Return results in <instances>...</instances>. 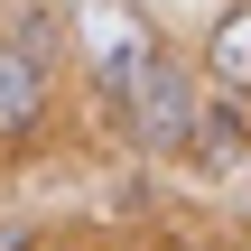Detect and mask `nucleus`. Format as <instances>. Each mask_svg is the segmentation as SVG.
Listing matches in <instances>:
<instances>
[{
    "label": "nucleus",
    "instance_id": "obj_6",
    "mask_svg": "<svg viewBox=\"0 0 251 251\" xmlns=\"http://www.w3.org/2000/svg\"><path fill=\"white\" fill-rule=\"evenodd\" d=\"M149 251H233V242H224V233H186V224H177V233H149Z\"/></svg>",
    "mask_w": 251,
    "mask_h": 251
},
{
    "label": "nucleus",
    "instance_id": "obj_5",
    "mask_svg": "<svg viewBox=\"0 0 251 251\" xmlns=\"http://www.w3.org/2000/svg\"><path fill=\"white\" fill-rule=\"evenodd\" d=\"M196 65L214 93L251 102V0H214V19L196 28Z\"/></svg>",
    "mask_w": 251,
    "mask_h": 251
},
{
    "label": "nucleus",
    "instance_id": "obj_2",
    "mask_svg": "<svg viewBox=\"0 0 251 251\" xmlns=\"http://www.w3.org/2000/svg\"><path fill=\"white\" fill-rule=\"evenodd\" d=\"M65 37H75V84L93 93V112H112L140 84V65L168 47L149 0H65Z\"/></svg>",
    "mask_w": 251,
    "mask_h": 251
},
{
    "label": "nucleus",
    "instance_id": "obj_3",
    "mask_svg": "<svg viewBox=\"0 0 251 251\" xmlns=\"http://www.w3.org/2000/svg\"><path fill=\"white\" fill-rule=\"evenodd\" d=\"M65 56H47V47H28L9 19H0V158H37L47 140H56V121H65Z\"/></svg>",
    "mask_w": 251,
    "mask_h": 251
},
{
    "label": "nucleus",
    "instance_id": "obj_7",
    "mask_svg": "<svg viewBox=\"0 0 251 251\" xmlns=\"http://www.w3.org/2000/svg\"><path fill=\"white\" fill-rule=\"evenodd\" d=\"M84 251H149V233H102V242H84Z\"/></svg>",
    "mask_w": 251,
    "mask_h": 251
},
{
    "label": "nucleus",
    "instance_id": "obj_8",
    "mask_svg": "<svg viewBox=\"0 0 251 251\" xmlns=\"http://www.w3.org/2000/svg\"><path fill=\"white\" fill-rule=\"evenodd\" d=\"M0 251H37V242H28V233H0Z\"/></svg>",
    "mask_w": 251,
    "mask_h": 251
},
{
    "label": "nucleus",
    "instance_id": "obj_4",
    "mask_svg": "<svg viewBox=\"0 0 251 251\" xmlns=\"http://www.w3.org/2000/svg\"><path fill=\"white\" fill-rule=\"evenodd\" d=\"M186 177H205V186H242L251 177V102H233V93L205 84V121H196Z\"/></svg>",
    "mask_w": 251,
    "mask_h": 251
},
{
    "label": "nucleus",
    "instance_id": "obj_1",
    "mask_svg": "<svg viewBox=\"0 0 251 251\" xmlns=\"http://www.w3.org/2000/svg\"><path fill=\"white\" fill-rule=\"evenodd\" d=\"M196 121H205V65H196V47H177V37H168V47L140 65V84L102 112V130H112L140 168H186Z\"/></svg>",
    "mask_w": 251,
    "mask_h": 251
}]
</instances>
